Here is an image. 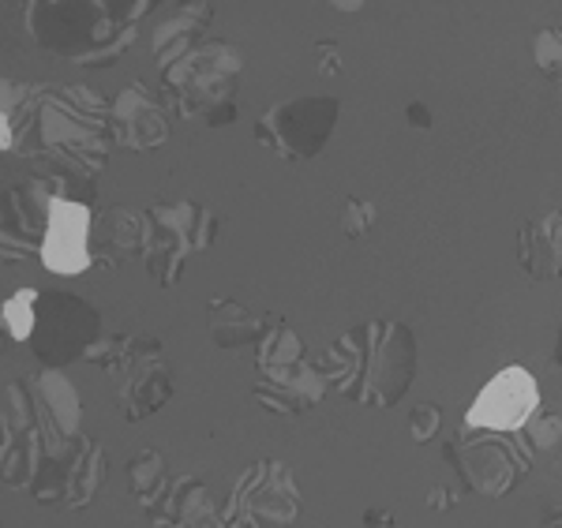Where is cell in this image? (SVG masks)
Wrapping results in <instances>:
<instances>
[{"label":"cell","instance_id":"24","mask_svg":"<svg viewBox=\"0 0 562 528\" xmlns=\"http://www.w3.org/2000/svg\"><path fill=\"white\" fill-rule=\"evenodd\" d=\"M525 435H529V442L537 446V450H551L562 435V420L559 416H540L537 413L529 424H525Z\"/></svg>","mask_w":562,"mask_h":528},{"label":"cell","instance_id":"5","mask_svg":"<svg viewBox=\"0 0 562 528\" xmlns=\"http://www.w3.org/2000/svg\"><path fill=\"white\" fill-rule=\"evenodd\" d=\"M338 113V98H293L262 113L256 139L285 161H307L326 147Z\"/></svg>","mask_w":562,"mask_h":528},{"label":"cell","instance_id":"2","mask_svg":"<svg viewBox=\"0 0 562 528\" xmlns=\"http://www.w3.org/2000/svg\"><path fill=\"white\" fill-rule=\"evenodd\" d=\"M244 76V57L229 42H203L184 53L177 64L161 68L173 109L184 121L206 127L237 121V83Z\"/></svg>","mask_w":562,"mask_h":528},{"label":"cell","instance_id":"25","mask_svg":"<svg viewBox=\"0 0 562 528\" xmlns=\"http://www.w3.org/2000/svg\"><path fill=\"white\" fill-rule=\"evenodd\" d=\"M439 424H442L439 405H416V408H413V416H409V435H413V442H428V439H435Z\"/></svg>","mask_w":562,"mask_h":528},{"label":"cell","instance_id":"6","mask_svg":"<svg viewBox=\"0 0 562 528\" xmlns=\"http://www.w3.org/2000/svg\"><path fill=\"white\" fill-rule=\"evenodd\" d=\"M296 506H301V495H296L293 472L278 461H259L240 480L222 521L248 528H293Z\"/></svg>","mask_w":562,"mask_h":528},{"label":"cell","instance_id":"1","mask_svg":"<svg viewBox=\"0 0 562 528\" xmlns=\"http://www.w3.org/2000/svg\"><path fill=\"white\" fill-rule=\"evenodd\" d=\"M323 375L349 402L368 408H390L402 402L416 375V338L402 323H364L330 345Z\"/></svg>","mask_w":562,"mask_h":528},{"label":"cell","instance_id":"27","mask_svg":"<svg viewBox=\"0 0 562 528\" xmlns=\"http://www.w3.org/2000/svg\"><path fill=\"white\" fill-rule=\"evenodd\" d=\"M428 503H431V509H450V503H454V495H450V491H431L428 495Z\"/></svg>","mask_w":562,"mask_h":528},{"label":"cell","instance_id":"8","mask_svg":"<svg viewBox=\"0 0 562 528\" xmlns=\"http://www.w3.org/2000/svg\"><path fill=\"white\" fill-rule=\"evenodd\" d=\"M447 458L454 461L461 476L469 480V487L480 491V495H506L532 465L529 450L506 439V431H492V439H476L465 446L450 442Z\"/></svg>","mask_w":562,"mask_h":528},{"label":"cell","instance_id":"20","mask_svg":"<svg viewBox=\"0 0 562 528\" xmlns=\"http://www.w3.org/2000/svg\"><path fill=\"white\" fill-rule=\"evenodd\" d=\"M128 487L132 495L139 498L143 509H150L169 495V469H166V458L158 450H139L135 458L128 461Z\"/></svg>","mask_w":562,"mask_h":528},{"label":"cell","instance_id":"23","mask_svg":"<svg viewBox=\"0 0 562 528\" xmlns=\"http://www.w3.org/2000/svg\"><path fill=\"white\" fill-rule=\"evenodd\" d=\"M371 225H375V203H364V199H346V211H341V229L352 240H360Z\"/></svg>","mask_w":562,"mask_h":528},{"label":"cell","instance_id":"21","mask_svg":"<svg viewBox=\"0 0 562 528\" xmlns=\"http://www.w3.org/2000/svg\"><path fill=\"white\" fill-rule=\"evenodd\" d=\"M38 304H42L38 289H15V293L4 300L0 318H4L8 338L12 341H31L34 338V326H38Z\"/></svg>","mask_w":562,"mask_h":528},{"label":"cell","instance_id":"15","mask_svg":"<svg viewBox=\"0 0 562 528\" xmlns=\"http://www.w3.org/2000/svg\"><path fill=\"white\" fill-rule=\"evenodd\" d=\"M518 259L532 281L562 278V211L543 214L540 222L521 225L518 233Z\"/></svg>","mask_w":562,"mask_h":528},{"label":"cell","instance_id":"32","mask_svg":"<svg viewBox=\"0 0 562 528\" xmlns=\"http://www.w3.org/2000/svg\"><path fill=\"white\" fill-rule=\"evenodd\" d=\"M559 90H562V87H559Z\"/></svg>","mask_w":562,"mask_h":528},{"label":"cell","instance_id":"30","mask_svg":"<svg viewBox=\"0 0 562 528\" xmlns=\"http://www.w3.org/2000/svg\"><path fill=\"white\" fill-rule=\"evenodd\" d=\"M334 8H338V12H360V8L368 4V0H330Z\"/></svg>","mask_w":562,"mask_h":528},{"label":"cell","instance_id":"29","mask_svg":"<svg viewBox=\"0 0 562 528\" xmlns=\"http://www.w3.org/2000/svg\"><path fill=\"white\" fill-rule=\"evenodd\" d=\"M409 121H413L416 127H428V124H431V116H428V109H424V105H409Z\"/></svg>","mask_w":562,"mask_h":528},{"label":"cell","instance_id":"26","mask_svg":"<svg viewBox=\"0 0 562 528\" xmlns=\"http://www.w3.org/2000/svg\"><path fill=\"white\" fill-rule=\"evenodd\" d=\"M341 68H346V57H341L338 42H319V45H315V71H319V76L334 79Z\"/></svg>","mask_w":562,"mask_h":528},{"label":"cell","instance_id":"10","mask_svg":"<svg viewBox=\"0 0 562 528\" xmlns=\"http://www.w3.org/2000/svg\"><path fill=\"white\" fill-rule=\"evenodd\" d=\"M124 386H121V408L124 420H147L154 408H161L173 397V379H169L166 349L154 338H132L128 363H124Z\"/></svg>","mask_w":562,"mask_h":528},{"label":"cell","instance_id":"4","mask_svg":"<svg viewBox=\"0 0 562 528\" xmlns=\"http://www.w3.org/2000/svg\"><path fill=\"white\" fill-rule=\"evenodd\" d=\"M105 338L102 315L79 296L68 293H42L38 326L26 341L45 368H65L71 360H87V352Z\"/></svg>","mask_w":562,"mask_h":528},{"label":"cell","instance_id":"31","mask_svg":"<svg viewBox=\"0 0 562 528\" xmlns=\"http://www.w3.org/2000/svg\"><path fill=\"white\" fill-rule=\"evenodd\" d=\"M543 528H562V506H555L548 517H543Z\"/></svg>","mask_w":562,"mask_h":528},{"label":"cell","instance_id":"18","mask_svg":"<svg viewBox=\"0 0 562 528\" xmlns=\"http://www.w3.org/2000/svg\"><path fill=\"white\" fill-rule=\"evenodd\" d=\"M105 484V453L94 439L79 442V450L68 461V476H65V506H87L90 498L102 491Z\"/></svg>","mask_w":562,"mask_h":528},{"label":"cell","instance_id":"13","mask_svg":"<svg viewBox=\"0 0 562 528\" xmlns=\"http://www.w3.org/2000/svg\"><path fill=\"white\" fill-rule=\"evenodd\" d=\"M57 191L49 188V180H26L20 188H8V206H4V248L12 240H26L31 251H42V236L49 225V211Z\"/></svg>","mask_w":562,"mask_h":528},{"label":"cell","instance_id":"19","mask_svg":"<svg viewBox=\"0 0 562 528\" xmlns=\"http://www.w3.org/2000/svg\"><path fill=\"white\" fill-rule=\"evenodd\" d=\"M304 363V341L285 318L270 315L267 334L259 338V375H274V371L296 368Z\"/></svg>","mask_w":562,"mask_h":528},{"label":"cell","instance_id":"14","mask_svg":"<svg viewBox=\"0 0 562 528\" xmlns=\"http://www.w3.org/2000/svg\"><path fill=\"white\" fill-rule=\"evenodd\" d=\"M214 20V8L206 0H180L173 12L166 15V23L154 34V53H158V68L177 64L184 53H192L195 45H203V31Z\"/></svg>","mask_w":562,"mask_h":528},{"label":"cell","instance_id":"17","mask_svg":"<svg viewBox=\"0 0 562 528\" xmlns=\"http://www.w3.org/2000/svg\"><path fill=\"white\" fill-rule=\"evenodd\" d=\"M143 244H147V214L113 206V211L102 217V259L109 267L143 255Z\"/></svg>","mask_w":562,"mask_h":528},{"label":"cell","instance_id":"9","mask_svg":"<svg viewBox=\"0 0 562 528\" xmlns=\"http://www.w3.org/2000/svg\"><path fill=\"white\" fill-rule=\"evenodd\" d=\"M90 214L87 203L79 199H53V211H49V225H45L42 236V267L53 270L60 278H76L94 262V248H90Z\"/></svg>","mask_w":562,"mask_h":528},{"label":"cell","instance_id":"3","mask_svg":"<svg viewBox=\"0 0 562 528\" xmlns=\"http://www.w3.org/2000/svg\"><path fill=\"white\" fill-rule=\"evenodd\" d=\"M217 214L195 203H158L147 211V244L143 262L158 285H177L184 259L192 251H206L217 236Z\"/></svg>","mask_w":562,"mask_h":528},{"label":"cell","instance_id":"28","mask_svg":"<svg viewBox=\"0 0 562 528\" xmlns=\"http://www.w3.org/2000/svg\"><path fill=\"white\" fill-rule=\"evenodd\" d=\"M364 525L368 528H394V517H390V514H375V509H371V514L364 517Z\"/></svg>","mask_w":562,"mask_h":528},{"label":"cell","instance_id":"22","mask_svg":"<svg viewBox=\"0 0 562 528\" xmlns=\"http://www.w3.org/2000/svg\"><path fill=\"white\" fill-rule=\"evenodd\" d=\"M532 57H537L540 71L551 79H562V26H543L532 38Z\"/></svg>","mask_w":562,"mask_h":528},{"label":"cell","instance_id":"16","mask_svg":"<svg viewBox=\"0 0 562 528\" xmlns=\"http://www.w3.org/2000/svg\"><path fill=\"white\" fill-rule=\"evenodd\" d=\"M270 315H251L240 300L217 296L211 300V338L222 349H240V345H259L267 334Z\"/></svg>","mask_w":562,"mask_h":528},{"label":"cell","instance_id":"7","mask_svg":"<svg viewBox=\"0 0 562 528\" xmlns=\"http://www.w3.org/2000/svg\"><path fill=\"white\" fill-rule=\"evenodd\" d=\"M540 413V386L525 368H503L473 397L465 413V427L473 431H525V424Z\"/></svg>","mask_w":562,"mask_h":528},{"label":"cell","instance_id":"12","mask_svg":"<svg viewBox=\"0 0 562 528\" xmlns=\"http://www.w3.org/2000/svg\"><path fill=\"white\" fill-rule=\"evenodd\" d=\"M330 379L323 375V368L312 363H296V368L274 371V375H259L256 382V402L262 408H270L274 416H301L312 405L323 402Z\"/></svg>","mask_w":562,"mask_h":528},{"label":"cell","instance_id":"11","mask_svg":"<svg viewBox=\"0 0 562 528\" xmlns=\"http://www.w3.org/2000/svg\"><path fill=\"white\" fill-rule=\"evenodd\" d=\"M113 143L128 150H154L169 139V121H166V109L158 105V98L147 94L143 83L124 87L121 94L113 98Z\"/></svg>","mask_w":562,"mask_h":528}]
</instances>
